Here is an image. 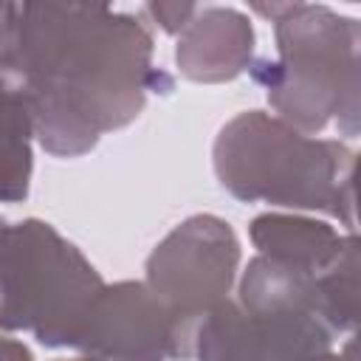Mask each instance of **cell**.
<instances>
[{"instance_id": "obj_11", "label": "cell", "mask_w": 361, "mask_h": 361, "mask_svg": "<svg viewBox=\"0 0 361 361\" xmlns=\"http://www.w3.org/2000/svg\"><path fill=\"white\" fill-rule=\"evenodd\" d=\"M197 3H147L144 14L152 17V23H158L166 34H180L183 25L195 17Z\"/></svg>"}, {"instance_id": "obj_3", "label": "cell", "mask_w": 361, "mask_h": 361, "mask_svg": "<svg viewBox=\"0 0 361 361\" xmlns=\"http://www.w3.org/2000/svg\"><path fill=\"white\" fill-rule=\"evenodd\" d=\"M212 158L220 186L237 200L324 212L355 231V152L347 144L245 110L220 127Z\"/></svg>"}, {"instance_id": "obj_8", "label": "cell", "mask_w": 361, "mask_h": 361, "mask_svg": "<svg viewBox=\"0 0 361 361\" xmlns=\"http://www.w3.org/2000/svg\"><path fill=\"white\" fill-rule=\"evenodd\" d=\"M76 350L96 361H166L175 353L172 322L144 282L104 285Z\"/></svg>"}, {"instance_id": "obj_6", "label": "cell", "mask_w": 361, "mask_h": 361, "mask_svg": "<svg viewBox=\"0 0 361 361\" xmlns=\"http://www.w3.org/2000/svg\"><path fill=\"white\" fill-rule=\"evenodd\" d=\"M333 330L299 310H251L237 299L214 307L195 333L197 361H319L333 353Z\"/></svg>"}, {"instance_id": "obj_13", "label": "cell", "mask_w": 361, "mask_h": 361, "mask_svg": "<svg viewBox=\"0 0 361 361\" xmlns=\"http://www.w3.org/2000/svg\"><path fill=\"white\" fill-rule=\"evenodd\" d=\"M319 361H358V358H355V341L347 338L344 350H338V353H327V355L319 358Z\"/></svg>"}, {"instance_id": "obj_10", "label": "cell", "mask_w": 361, "mask_h": 361, "mask_svg": "<svg viewBox=\"0 0 361 361\" xmlns=\"http://www.w3.org/2000/svg\"><path fill=\"white\" fill-rule=\"evenodd\" d=\"M34 121L23 93L0 76V200L20 203L31 186Z\"/></svg>"}, {"instance_id": "obj_14", "label": "cell", "mask_w": 361, "mask_h": 361, "mask_svg": "<svg viewBox=\"0 0 361 361\" xmlns=\"http://www.w3.org/2000/svg\"><path fill=\"white\" fill-rule=\"evenodd\" d=\"M59 361H96V358H90V355H79V358H59Z\"/></svg>"}, {"instance_id": "obj_4", "label": "cell", "mask_w": 361, "mask_h": 361, "mask_svg": "<svg viewBox=\"0 0 361 361\" xmlns=\"http://www.w3.org/2000/svg\"><path fill=\"white\" fill-rule=\"evenodd\" d=\"M102 288L90 259L51 223L0 226V330L31 333L42 347H76Z\"/></svg>"}, {"instance_id": "obj_15", "label": "cell", "mask_w": 361, "mask_h": 361, "mask_svg": "<svg viewBox=\"0 0 361 361\" xmlns=\"http://www.w3.org/2000/svg\"><path fill=\"white\" fill-rule=\"evenodd\" d=\"M3 223H6V220H3V217H0V226H3Z\"/></svg>"}, {"instance_id": "obj_2", "label": "cell", "mask_w": 361, "mask_h": 361, "mask_svg": "<svg viewBox=\"0 0 361 361\" xmlns=\"http://www.w3.org/2000/svg\"><path fill=\"white\" fill-rule=\"evenodd\" d=\"M274 23L276 59L251 62L276 118L313 135L330 121L344 135L358 133L361 25L319 3H254Z\"/></svg>"}, {"instance_id": "obj_12", "label": "cell", "mask_w": 361, "mask_h": 361, "mask_svg": "<svg viewBox=\"0 0 361 361\" xmlns=\"http://www.w3.org/2000/svg\"><path fill=\"white\" fill-rule=\"evenodd\" d=\"M0 361H34L31 358V350L17 341V338H8L0 333Z\"/></svg>"}, {"instance_id": "obj_7", "label": "cell", "mask_w": 361, "mask_h": 361, "mask_svg": "<svg viewBox=\"0 0 361 361\" xmlns=\"http://www.w3.org/2000/svg\"><path fill=\"white\" fill-rule=\"evenodd\" d=\"M251 243L262 257L299 268L330 288L338 319L353 336L358 322V237L299 214L268 212L251 220Z\"/></svg>"}, {"instance_id": "obj_5", "label": "cell", "mask_w": 361, "mask_h": 361, "mask_svg": "<svg viewBox=\"0 0 361 361\" xmlns=\"http://www.w3.org/2000/svg\"><path fill=\"white\" fill-rule=\"evenodd\" d=\"M240 265L234 228L214 214H192L178 223L147 257V288L172 322L175 361H189L200 322L231 299Z\"/></svg>"}, {"instance_id": "obj_9", "label": "cell", "mask_w": 361, "mask_h": 361, "mask_svg": "<svg viewBox=\"0 0 361 361\" xmlns=\"http://www.w3.org/2000/svg\"><path fill=\"white\" fill-rule=\"evenodd\" d=\"M178 71L203 85L231 82L254 62V28L228 6H197L175 45Z\"/></svg>"}, {"instance_id": "obj_1", "label": "cell", "mask_w": 361, "mask_h": 361, "mask_svg": "<svg viewBox=\"0 0 361 361\" xmlns=\"http://www.w3.org/2000/svg\"><path fill=\"white\" fill-rule=\"evenodd\" d=\"M141 17L87 3H0V76L25 99L34 135L56 158L90 152L169 87L152 68Z\"/></svg>"}]
</instances>
